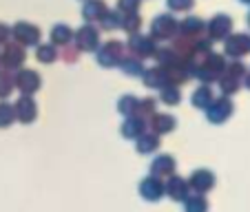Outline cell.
I'll list each match as a JSON object with an SVG mask.
<instances>
[{
    "mask_svg": "<svg viewBox=\"0 0 250 212\" xmlns=\"http://www.w3.org/2000/svg\"><path fill=\"white\" fill-rule=\"evenodd\" d=\"M177 29H180V22H177L173 16L164 14V16H157V18L153 20L151 36L157 40H170L175 33H177Z\"/></svg>",
    "mask_w": 250,
    "mask_h": 212,
    "instance_id": "obj_1",
    "label": "cell"
},
{
    "mask_svg": "<svg viewBox=\"0 0 250 212\" xmlns=\"http://www.w3.org/2000/svg\"><path fill=\"white\" fill-rule=\"evenodd\" d=\"M122 58H124V44L118 42V40L106 42L98 53V62L102 66H115L122 62Z\"/></svg>",
    "mask_w": 250,
    "mask_h": 212,
    "instance_id": "obj_2",
    "label": "cell"
},
{
    "mask_svg": "<svg viewBox=\"0 0 250 212\" xmlns=\"http://www.w3.org/2000/svg\"><path fill=\"white\" fill-rule=\"evenodd\" d=\"M232 115V102L228 97H219L215 99V102L208 104V109H206V117L210 119L212 124H222L226 122L228 117Z\"/></svg>",
    "mask_w": 250,
    "mask_h": 212,
    "instance_id": "obj_3",
    "label": "cell"
},
{
    "mask_svg": "<svg viewBox=\"0 0 250 212\" xmlns=\"http://www.w3.org/2000/svg\"><path fill=\"white\" fill-rule=\"evenodd\" d=\"M128 49H131V53H135V58H148L157 53L155 38L153 36H137V33H133V38L128 40Z\"/></svg>",
    "mask_w": 250,
    "mask_h": 212,
    "instance_id": "obj_4",
    "label": "cell"
},
{
    "mask_svg": "<svg viewBox=\"0 0 250 212\" xmlns=\"http://www.w3.org/2000/svg\"><path fill=\"white\" fill-rule=\"evenodd\" d=\"M73 38H76L78 51H95V47L100 42V31L95 27H91V24H84Z\"/></svg>",
    "mask_w": 250,
    "mask_h": 212,
    "instance_id": "obj_5",
    "label": "cell"
},
{
    "mask_svg": "<svg viewBox=\"0 0 250 212\" xmlns=\"http://www.w3.org/2000/svg\"><path fill=\"white\" fill-rule=\"evenodd\" d=\"M40 84H42L40 76L36 73V71H31V69H22L18 76H16V86H18L24 95L36 93V91L40 89Z\"/></svg>",
    "mask_w": 250,
    "mask_h": 212,
    "instance_id": "obj_6",
    "label": "cell"
},
{
    "mask_svg": "<svg viewBox=\"0 0 250 212\" xmlns=\"http://www.w3.org/2000/svg\"><path fill=\"white\" fill-rule=\"evenodd\" d=\"M246 53H250V36L246 33H232L226 40V56L230 58H244Z\"/></svg>",
    "mask_w": 250,
    "mask_h": 212,
    "instance_id": "obj_7",
    "label": "cell"
},
{
    "mask_svg": "<svg viewBox=\"0 0 250 212\" xmlns=\"http://www.w3.org/2000/svg\"><path fill=\"white\" fill-rule=\"evenodd\" d=\"M11 36H16V40H18L20 44L29 47V44H38L40 29L33 27V24H29V22H18L14 27V31H11Z\"/></svg>",
    "mask_w": 250,
    "mask_h": 212,
    "instance_id": "obj_8",
    "label": "cell"
},
{
    "mask_svg": "<svg viewBox=\"0 0 250 212\" xmlns=\"http://www.w3.org/2000/svg\"><path fill=\"white\" fill-rule=\"evenodd\" d=\"M230 29H232V20L228 16L219 14L210 20L208 24V33H210V40H224L230 36Z\"/></svg>",
    "mask_w": 250,
    "mask_h": 212,
    "instance_id": "obj_9",
    "label": "cell"
},
{
    "mask_svg": "<svg viewBox=\"0 0 250 212\" xmlns=\"http://www.w3.org/2000/svg\"><path fill=\"white\" fill-rule=\"evenodd\" d=\"M24 62V51L20 44H7L5 51L0 53V64L2 69H18Z\"/></svg>",
    "mask_w": 250,
    "mask_h": 212,
    "instance_id": "obj_10",
    "label": "cell"
},
{
    "mask_svg": "<svg viewBox=\"0 0 250 212\" xmlns=\"http://www.w3.org/2000/svg\"><path fill=\"white\" fill-rule=\"evenodd\" d=\"M142 80L144 84L151 86V89H164L166 84H170L168 80V71L162 66V69H146L142 71Z\"/></svg>",
    "mask_w": 250,
    "mask_h": 212,
    "instance_id": "obj_11",
    "label": "cell"
},
{
    "mask_svg": "<svg viewBox=\"0 0 250 212\" xmlns=\"http://www.w3.org/2000/svg\"><path fill=\"white\" fill-rule=\"evenodd\" d=\"M140 193L144 199L148 201H157V199L164 194V184H162L157 177H146V179L140 184Z\"/></svg>",
    "mask_w": 250,
    "mask_h": 212,
    "instance_id": "obj_12",
    "label": "cell"
},
{
    "mask_svg": "<svg viewBox=\"0 0 250 212\" xmlns=\"http://www.w3.org/2000/svg\"><path fill=\"white\" fill-rule=\"evenodd\" d=\"M188 186L193 190H197V194L208 193V190L215 186V177H212V173H208V170H197V173L190 174Z\"/></svg>",
    "mask_w": 250,
    "mask_h": 212,
    "instance_id": "obj_13",
    "label": "cell"
},
{
    "mask_svg": "<svg viewBox=\"0 0 250 212\" xmlns=\"http://www.w3.org/2000/svg\"><path fill=\"white\" fill-rule=\"evenodd\" d=\"M36 113H38V109H36V104H33V99L29 97V95L20 97L18 104H16V109H14V115L20 119V122H33Z\"/></svg>",
    "mask_w": 250,
    "mask_h": 212,
    "instance_id": "obj_14",
    "label": "cell"
},
{
    "mask_svg": "<svg viewBox=\"0 0 250 212\" xmlns=\"http://www.w3.org/2000/svg\"><path fill=\"white\" fill-rule=\"evenodd\" d=\"M104 14H106V5L102 0H86L84 9H82V16H84L86 22H93V20H102Z\"/></svg>",
    "mask_w": 250,
    "mask_h": 212,
    "instance_id": "obj_15",
    "label": "cell"
},
{
    "mask_svg": "<svg viewBox=\"0 0 250 212\" xmlns=\"http://www.w3.org/2000/svg\"><path fill=\"white\" fill-rule=\"evenodd\" d=\"M144 133H146V119L144 117H131V119H126L122 126V135L131 137V139L144 135Z\"/></svg>",
    "mask_w": 250,
    "mask_h": 212,
    "instance_id": "obj_16",
    "label": "cell"
},
{
    "mask_svg": "<svg viewBox=\"0 0 250 212\" xmlns=\"http://www.w3.org/2000/svg\"><path fill=\"white\" fill-rule=\"evenodd\" d=\"M164 190L170 194V199H175V201H180V199L188 197V184H186V181H182V179H177V177H173Z\"/></svg>",
    "mask_w": 250,
    "mask_h": 212,
    "instance_id": "obj_17",
    "label": "cell"
},
{
    "mask_svg": "<svg viewBox=\"0 0 250 212\" xmlns=\"http://www.w3.org/2000/svg\"><path fill=\"white\" fill-rule=\"evenodd\" d=\"M151 170H153V174H160V177H168V174L175 170V161H173V157H170V155H162V157H157V159L153 161Z\"/></svg>",
    "mask_w": 250,
    "mask_h": 212,
    "instance_id": "obj_18",
    "label": "cell"
},
{
    "mask_svg": "<svg viewBox=\"0 0 250 212\" xmlns=\"http://www.w3.org/2000/svg\"><path fill=\"white\" fill-rule=\"evenodd\" d=\"M153 128H155V133H170L175 128V117L173 115H166V113H153Z\"/></svg>",
    "mask_w": 250,
    "mask_h": 212,
    "instance_id": "obj_19",
    "label": "cell"
},
{
    "mask_svg": "<svg viewBox=\"0 0 250 212\" xmlns=\"http://www.w3.org/2000/svg\"><path fill=\"white\" fill-rule=\"evenodd\" d=\"M16 86V76L11 73V69H0V97H9V93Z\"/></svg>",
    "mask_w": 250,
    "mask_h": 212,
    "instance_id": "obj_20",
    "label": "cell"
},
{
    "mask_svg": "<svg viewBox=\"0 0 250 212\" xmlns=\"http://www.w3.org/2000/svg\"><path fill=\"white\" fill-rule=\"evenodd\" d=\"M204 27H206V24H204L199 18H193V16H190V18H186L184 22L180 24V29L184 31V36H190V38H197L199 33L204 31Z\"/></svg>",
    "mask_w": 250,
    "mask_h": 212,
    "instance_id": "obj_21",
    "label": "cell"
},
{
    "mask_svg": "<svg viewBox=\"0 0 250 212\" xmlns=\"http://www.w3.org/2000/svg\"><path fill=\"white\" fill-rule=\"evenodd\" d=\"M212 102V91L210 86H199L193 93V104L195 109H208V104Z\"/></svg>",
    "mask_w": 250,
    "mask_h": 212,
    "instance_id": "obj_22",
    "label": "cell"
},
{
    "mask_svg": "<svg viewBox=\"0 0 250 212\" xmlns=\"http://www.w3.org/2000/svg\"><path fill=\"white\" fill-rule=\"evenodd\" d=\"M51 40H53V44H69L73 40V31L66 24H56L51 31Z\"/></svg>",
    "mask_w": 250,
    "mask_h": 212,
    "instance_id": "obj_23",
    "label": "cell"
},
{
    "mask_svg": "<svg viewBox=\"0 0 250 212\" xmlns=\"http://www.w3.org/2000/svg\"><path fill=\"white\" fill-rule=\"evenodd\" d=\"M122 69H124V73H128V76H142V62H140V58H135V56H126V58H122Z\"/></svg>",
    "mask_w": 250,
    "mask_h": 212,
    "instance_id": "obj_24",
    "label": "cell"
},
{
    "mask_svg": "<svg viewBox=\"0 0 250 212\" xmlns=\"http://www.w3.org/2000/svg\"><path fill=\"white\" fill-rule=\"evenodd\" d=\"M219 89H222L224 95H232L239 91V77H232L228 76V73H224L222 77H219Z\"/></svg>",
    "mask_w": 250,
    "mask_h": 212,
    "instance_id": "obj_25",
    "label": "cell"
},
{
    "mask_svg": "<svg viewBox=\"0 0 250 212\" xmlns=\"http://www.w3.org/2000/svg\"><path fill=\"white\" fill-rule=\"evenodd\" d=\"M137 106H140V99L135 97V95H124L122 99H120V113L122 115H135L137 113Z\"/></svg>",
    "mask_w": 250,
    "mask_h": 212,
    "instance_id": "obj_26",
    "label": "cell"
},
{
    "mask_svg": "<svg viewBox=\"0 0 250 212\" xmlns=\"http://www.w3.org/2000/svg\"><path fill=\"white\" fill-rule=\"evenodd\" d=\"M206 210H208V201L202 194L186 197V212H206Z\"/></svg>",
    "mask_w": 250,
    "mask_h": 212,
    "instance_id": "obj_27",
    "label": "cell"
},
{
    "mask_svg": "<svg viewBox=\"0 0 250 212\" xmlns=\"http://www.w3.org/2000/svg\"><path fill=\"white\" fill-rule=\"evenodd\" d=\"M182 99V93H180V89L175 84H166L164 89H162V102L164 104H168V106H173V104H177Z\"/></svg>",
    "mask_w": 250,
    "mask_h": 212,
    "instance_id": "obj_28",
    "label": "cell"
},
{
    "mask_svg": "<svg viewBox=\"0 0 250 212\" xmlns=\"http://www.w3.org/2000/svg\"><path fill=\"white\" fill-rule=\"evenodd\" d=\"M137 153H153L157 148V135H140L137 137Z\"/></svg>",
    "mask_w": 250,
    "mask_h": 212,
    "instance_id": "obj_29",
    "label": "cell"
},
{
    "mask_svg": "<svg viewBox=\"0 0 250 212\" xmlns=\"http://www.w3.org/2000/svg\"><path fill=\"white\" fill-rule=\"evenodd\" d=\"M36 58H38L40 62H53L58 58V51H56V47L53 44H40L38 47V51H36Z\"/></svg>",
    "mask_w": 250,
    "mask_h": 212,
    "instance_id": "obj_30",
    "label": "cell"
},
{
    "mask_svg": "<svg viewBox=\"0 0 250 212\" xmlns=\"http://www.w3.org/2000/svg\"><path fill=\"white\" fill-rule=\"evenodd\" d=\"M100 22H102V27H104V29H109V31H113V29H118V27H120L122 18H120L118 11H106V14H104V18L100 20Z\"/></svg>",
    "mask_w": 250,
    "mask_h": 212,
    "instance_id": "obj_31",
    "label": "cell"
},
{
    "mask_svg": "<svg viewBox=\"0 0 250 212\" xmlns=\"http://www.w3.org/2000/svg\"><path fill=\"white\" fill-rule=\"evenodd\" d=\"M14 106H9V104H0V126L7 128L11 122H14Z\"/></svg>",
    "mask_w": 250,
    "mask_h": 212,
    "instance_id": "obj_32",
    "label": "cell"
},
{
    "mask_svg": "<svg viewBox=\"0 0 250 212\" xmlns=\"http://www.w3.org/2000/svg\"><path fill=\"white\" fill-rule=\"evenodd\" d=\"M120 27H124L128 33H135L137 27H140V18H137L135 14H126V16H122V22H120Z\"/></svg>",
    "mask_w": 250,
    "mask_h": 212,
    "instance_id": "obj_33",
    "label": "cell"
},
{
    "mask_svg": "<svg viewBox=\"0 0 250 212\" xmlns=\"http://www.w3.org/2000/svg\"><path fill=\"white\" fill-rule=\"evenodd\" d=\"M137 7H140V0H120V2H118V9H120V14H122V16L135 14Z\"/></svg>",
    "mask_w": 250,
    "mask_h": 212,
    "instance_id": "obj_34",
    "label": "cell"
},
{
    "mask_svg": "<svg viewBox=\"0 0 250 212\" xmlns=\"http://www.w3.org/2000/svg\"><path fill=\"white\" fill-rule=\"evenodd\" d=\"M137 113H142L144 117H146V115H153L155 113V99H151V97L142 99L140 106H137Z\"/></svg>",
    "mask_w": 250,
    "mask_h": 212,
    "instance_id": "obj_35",
    "label": "cell"
},
{
    "mask_svg": "<svg viewBox=\"0 0 250 212\" xmlns=\"http://www.w3.org/2000/svg\"><path fill=\"white\" fill-rule=\"evenodd\" d=\"M173 11H188L195 5V0H166Z\"/></svg>",
    "mask_w": 250,
    "mask_h": 212,
    "instance_id": "obj_36",
    "label": "cell"
},
{
    "mask_svg": "<svg viewBox=\"0 0 250 212\" xmlns=\"http://www.w3.org/2000/svg\"><path fill=\"white\" fill-rule=\"evenodd\" d=\"M226 71H228V76H232V77H239V80L246 76V66L241 64V62H232V64L228 66Z\"/></svg>",
    "mask_w": 250,
    "mask_h": 212,
    "instance_id": "obj_37",
    "label": "cell"
},
{
    "mask_svg": "<svg viewBox=\"0 0 250 212\" xmlns=\"http://www.w3.org/2000/svg\"><path fill=\"white\" fill-rule=\"evenodd\" d=\"M9 36H11V29L7 24H0V42H7Z\"/></svg>",
    "mask_w": 250,
    "mask_h": 212,
    "instance_id": "obj_38",
    "label": "cell"
},
{
    "mask_svg": "<svg viewBox=\"0 0 250 212\" xmlns=\"http://www.w3.org/2000/svg\"><path fill=\"white\" fill-rule=\"evenodd\" d=\"M244 82H246V86L250 89V73H248V76H244Z\"/></svg>",
    "mask_w": 250,
    "mask_h": 212,
    "instance_id": "obj_39",
    "label": "cell"
},
{
    "mask_svg": "<svg viewBox=\"0 0 250 212\" xmlns=\"http://www.w3.org/2000/svg\"><path fill=\"white\" fill-rule=\"evenodd\" d=\"M241 2H250V0H241Z\"/></svg>",
    "mask_w": 250,
    "mask_h": 212,
    "instance_id": "obj_40",
    "label": "cell"
},
{
    "mask_svg": "<svg viewBox=\"0 0 250 212\" xmlns=\"http://www.w3.org/2000/svg\"><path fill=\"white\" fill-rule=\"evenodd\" d=\"M248 24H250V16H248Z\"/></svg>",
    "mask_w": 250,
    "mask_h": 212,
    "instance_id": "obj_41",
    "label": "cell"
}]
</instances>
